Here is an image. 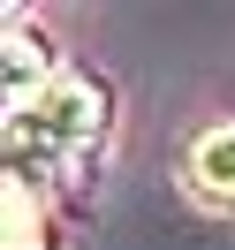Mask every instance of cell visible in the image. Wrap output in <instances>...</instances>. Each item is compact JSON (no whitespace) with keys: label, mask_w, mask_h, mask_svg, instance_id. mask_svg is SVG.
<instances>
[{"label":"cell","mask_w":235,"mask_h":250,"mask_svg":"<svg viewBox=\"0 0 235 250\" xmlns=\"http://www.w3.org/2000/svg\"><path fill=\"white\" fill-rule=\"evenodd\" d=\"M182 174H190V189H197L205 205H235V122L228 129H205V137L190 144Z\"/></svg>","instance_id":"obj_2"},{"label":"cell","mask_w":235,"mask_h":250,"mask_svg":"<svg viewBox=\"0 0 235 250\" xmlns=\"http://www.w3.org/2000/svg\"><path fill=\"white\" fill-rule=\"evenodd\" d=\"M99 137H107V83L53 76V83H38V99L8 106V174H31V167L46 174L61 159L91 152Z\"/></svg>","instance_id":"obj_1"},{"label":"cell","mask_w":235,"mask_h":250,"mask_svg":"<svg viewBox=\"0 0 235 250\" xmlns=\"http://www.w3.org/2000/svg\"><path fill=\"white\" fill-rule=\"evenodd\" d=\"M31 76L46 83V38H31V31L16 23V31H8V106L38 99V91H31Z\"/></svg>","instance_id":"obj_4"},{"label":"cell","mask_w":235,"mask_h":250,"mask_svg":"<svg viewBox=\"0 0 235 250\" xmlns=\"http://www.w3.org/2000/svg\"><path fill=\"white\" fill-rule=\"evenodd\" d=\"M8 250H46V197L31 174H8Z\"/></svg>","instance_id":"obj_3"}]
</instances>
